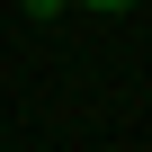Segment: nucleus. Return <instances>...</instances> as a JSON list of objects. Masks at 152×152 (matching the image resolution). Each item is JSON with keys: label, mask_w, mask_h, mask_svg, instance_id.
<instances>
[{"label": "nucleus", "mask_w": 152, "mask_h": 152, "mask_svg": "<svg viewBox=\"0 0 152 152\" xmlns=\"http://www.w3.org/2000/svg\"><path fill=\"white\" fill-rule=\"evenodd\" d=\"M81 9H134V0H81Z\"/></svg>", "instance_id": "2"}, {"label": "nucleus", "mask_w": 152, "mask_h": 152, "mask_svg": "<svg viewBox=\"0 0 152 152\" xmlns=\"http://www.w3.org/2000/svg\"><path fill=\"white\" fill-rule=\"evenodd\" d=\"M63 9H72V0H27V18H63Z\"/></svg>", "instance_id": "1"}]
</instances>
